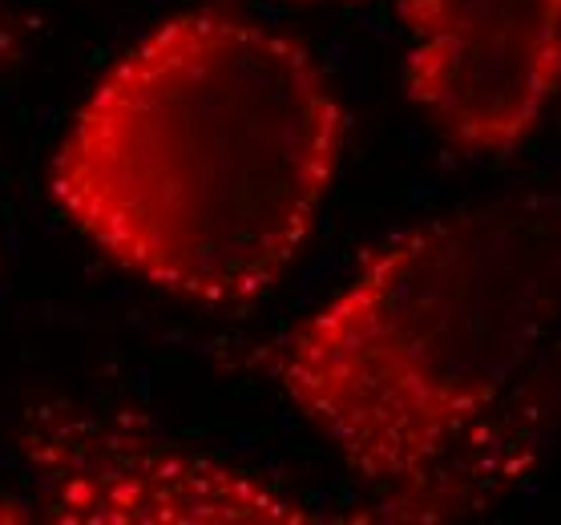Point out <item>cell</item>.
<instances>
[{"label": "cell", "mask_w": 561, "mask_h": 525, "mask_svg": "<svg viewBox=\"0 0 561 525\" xmlns=\"http://www.w3.org/2000/svg\"><path fill=\"white\" fill-rule=\"evenodd\" d=\"M16 522H33V513L13 498H0V525H16Z\"/></svg>", "instance_id": "5b68a950"}, {"label": "cell", "mask_w": 561, "mask_h": 525, "mask_svg": "<svg viewBox=\"0 0 561 525\" xmlns=\"http://www.w3.org/2000/svg\"><path fill=\"white\" fill-rule=\"evenodd\" d=\"M41 510L61 525H304L307 501L255 469L153 433L122 412L37 404L21 429Z\"/></svg>", "instance_id": "3957f363"}, {"label": "cell", "mask_w": 561, "mask_h": 525, "mask_svg": "<svg viewBox=\"0 0 561 525\" xmlns=\"http://www.w3.org/2000/svg\"><path fill=\"white\" fill-rule=\"evenodd\" d=\"M404 85L469 155H513L561 85V0H404Z\"/></svg>", "instance_id": "277c9868"}, {"label": "cell", "mask_w": 561, "mask_h": 525, "mask_svg": "<svg viewBox=\"0 0 561 525\" xmlns=\"http://www.w3.org/2000/svg\"><path fill=\"white\" fill-rule=\"evenodd\" d=\"M561 323V191L392 235L267 356L304 421L400 513L453 489Z\"/></svg>", "instance_id": "7a4b0ae2"}, {"label": "cell", "mask_w": 561, "mask_h": 525, "mask_svg": "<svg viewBox=\"0 0 561 525\" xmlns=\"http://www.w3.org/2000/svg\"><path fill=\"white\" fill-rule=\"evenodd\" d=\"M304 4H368V0H304Z\"/></svg>", "instance_id": "8992f818"}, {"label": "cell", "mask_w": 561, "mask_h": 525, "mask_svg": "<svg viewBox=\"0 0 561 525\" xmlns=\"http://www.w3.org/2000/svg\"><path fill=\"white\" fill-rule=\"evenodd\" d=\"M344 138V105L304 45L198 9L105 69L57 146L49 191L126 275L243 308L311 239Z\"/></svg>", "instance_id": "6da1fadb"}]
</instances>
